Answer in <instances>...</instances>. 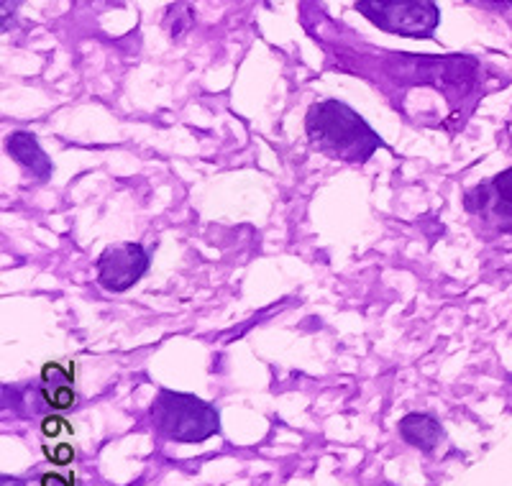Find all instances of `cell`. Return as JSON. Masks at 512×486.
Instances as JSON below:
<instances>
[{"instance_id":"6da1fadb","label":"cell","mask_w":512,"mask_h":486,"mask_svg":"<svg viewBox=\"0 0 512 486\" xmlns=\"http://www.w3.org/2000/svg\"><path fill=\"white\" fill-rule=\"evenodd\" d=\"M305 134L323 157L346 164H364L382 146L377 131L341 100H320L310 105Z\"/></svg>"},{"instance_id":"9c48e42d","label":"cell","mask_w":512,"mask_h":486,"mask_svg":"<svg viewBox=\"0 0 512 486\" xmlns=\"http://www.w3.org/2000/svg\"><path fill=\"white\" fill-rule=\"evenodd\" d=\"M167 18H175V24H167L169 34H172V36L185 34V31L192 26V11H190V6H187V3H177V6L169 8Z\"/></svg>"},{"instance_id":"277c9868","label":"cell","mask_w":512,"mask_h":486,"mask_svg":"<svg viewBox=\"0 0 512 486\" xmlns=\"http://www.w3.org/2000/svg\"><path fill=\"white\" fill-rule=\"evenodd\" d=\"M98 284L108 292H126L149 272V251L141 243H113L95 261Z\"/></svg>"},{"instance_id":"7a4b0ae2","label":"cell","mask_w":512,"mask_h":486,"mask_svg":"<svg viewBox=\"0 0 512 486\" xmlns=\"http://www.w3.org/2000/svg\"><path fill=\"white\" fill-rule=\"evenodd\" d=\"M152 425L175 443H203L221 430V415L195 394L162 389L152 405Z\"/></svg>"},{"instance_id":"ba28073f","label":"cell","mask_w":512,"mask_h":486,"mask_svg":"<svg viewBox=\"0 0 512 486\" xmlns=\"http://www.w3.org/2000/svg\"><path fill=\"white\" fill-rule=\"evenodd\" d=\"M72 379H75V371L62 364H47L41 369V389L72 387Z\"/></svg>"},{"instance_id":"52a82bcc","label":"cell","mask_w":512,"mask_h":486,"mask_svg":"<svg viewBox=\"0 0 512 486\" xmlns=\"http://www.w3.org/2000/svg\"><path fill=\"white\" fill-rule=\"evenodd\" d=\"M400 435L408 446L431 453L433 448L441 443L443 428L433 415H425V412H410V415H405L400 420Z\"/></svg>"},{"instance_id":"3957f363","label":"cell","mask_w":512,"mask_h":486,"mask_svg":"<svg viewBox=\"0 0 512 486\" xmlns=\"http://www.w3.org/2000/svg\"><path fill=\"white\" fill-rule=\"evenodd\" d=\"M356 11L387 34L431 39L441 24L436 0H356Z\"/></svg>"},{"instance_id":"5b68a950","label":"cell","mask_w":512,"mask_h":486,"mask_svg":"<svg viewBox=\"0 0 512 486\" xmlns=\"http://www.w3.org/2000/svg\"><path fill=\"white\" fill-rule=\"evenodd\" d=\"M464 205L469 213L495 220L502 233H512V167L466 192Z\"/></svg>"},{"instance_id":"4fadbf2b","label":"cell","mask_w":512,"mask_h":486,"mask_svg":"<svg viewBox=\"0 0 512 486\" xmlns=\"http://www.w3.org/2000/svg\"><path fill=\"white\" fill-rule=\"evenodd\" d=\"M41 486H72V484L67 479H62L59 474H47V476H41Z\"/></svg>"},{"instance_id":"8992f818","label":"cell","mask_w":512,"mask_h":486,"mask_svg":"<svg viewBox=\"0 0 512 486\" xmlns=\"http://www.w3.org/2000/svg\"><path fill=\"white\" fill-rule=\"evenodd\" d=\"M6 151L11 154V159H16L21 167L29 174H34L39 182H47L54 172L52 159L47 157V151L41 149V144L36 141L34 134L29 131H16V134L8 136Z\"/></svg>"},{"instance_id":"8fae6325","label":"cell","mask_w":512,"mask_h":486,"mask_svg":"<svg viewBox=\"0 0 512 486\" xmlns=\"http://www.w3.org/2000/svg\"><path fill=\"white\" fill-rule=\"evenodd\" d=\"M62 420H59V417H47V420H44V423H41V433L44 435H57L59 430H62Z\"/></svg>"},{"instance_id":"30bf717a","label":"cell","mask_w":512,"mask_h":486,"mask_svg":"<svg viewBox=\"0 0 512 486\" xmlns=\"http://www.w3.org/2000/svg\"><path fill=\"white\" fill-rule=\"evenodd\" d=\"M49 453V458H52L54 463H70L72 461V456H75V453H72V446H67V443H62V446H57V451H47Z\"/></svg>"},{"instance_id":"7c38bea8","label":"cell","mask_w":512,"mask_h":486,"mask_svg":"<svg viewBox=\"0 0 512 486\" xmlns=\"http://www.w3.org/2000/svg\"><path fill=\"white\" fill-rule=\"evenodd\" d=\"M21 0H3V29H8V18H13Z\"/></svg>"}]
</instances>
